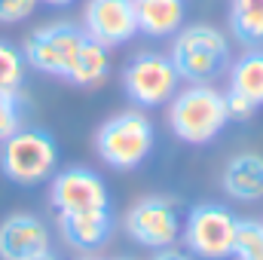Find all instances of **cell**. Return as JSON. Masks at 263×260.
Masks as SVG:
<instances>
[{"instance_id":"4","label":"cell","mask_w":263,"mask_h":260,"mask_svg":"<svg viewBox=\"0 0 263 260\" xmlns=\"http://www.w3.org/2000/svg\"><path fill=\"white\" fill-rule=\"evenodd\" d=\"M153 123L144 110H123L110 120H104L95 132V153L101 156L104 165L117 172L138 169L150 150H153Z\"/></svg>"},{"instance_id":"25","label":"cell","mask_w":263,"mask_h":260,"mask_svg":"<svg viewBox=\"0 0 263 260\" xmlns=\"http://www.w3.org/2000/svg\"><path fill=\"white\" fill-rule=\"evenodd\" d=\"M40 3H46V6H70L73 0H40Z\"/></svg>"},{"instance_id":"21","label":"cell","mask_w":263,"mask_h":260,"mask_svg":"<svg viewBox=\"0 0 263 260\" xmlns=\"http://www.w3.org/2000/svg\"><path fill=\"white\" fill-rule=\"evenodd\" d=\"M40 0H0V25H18L34 15Z\"/></svg>"},{"instance_id":"16","label":"cell","mask_w":263,"mask_h":260,"mask_svg":"<svg viewBox=\"0 0 263 260\" xmlns=\"http://www.w3.org/2000/svg\"><path fill=\"white\" fill-rule=\"evenodd\" d=\"M230 92H239L251 104L263 107V46L245 49L230 65Z\"/></svg>"},{"instance_id":"9","label":"cell","mask_w":263,"mask_h":260,"mask_svg":"<svg viewBox=\"0 0 263 260\" xmlns=\"http://www.w3.org/2000/svg\"><path fill=\"white\" fill-rule=\"evenodd\" d=\"M49 202L59 214L98 211V208H110V193L98 172L86 165H70L49 178Z\"/></svg>"},{"instance_id":"6","label":"cell","mask_w":263,"mask_h":260,"mask_svg":"<svg viewBox=\"0 0 263 260\" xmlns=\"http://www.w3.org/2000/svg\"><path fill=\"white\" fill-rule=\"evenodd\" d=\"M178 86H181V77L165 52H153V49L138 52L123 67V89L129 101L138 104L141 110L165 107L175 98Z\"/></svg>"},{"instance_id":"13","label":"cell","mask_w":263,"mask_h":260,"mask_svg":"<svg viewBox=\"0 0 263 260\" xmlns=\"http://www.w3.org/2000/svg\"><path fill=\"white\" fill-rule=\"evenodd\" d=\"M220 187L236 202H245V205L260 202L263 199V153H254V150L236 153L223 165Z\"/></svg>"},{"instance_id":"10","label":"cell","mask_w":263,"mask_h":260,"mask_svg":"<svg viewBox=\"0 0 263 260\" xmlns=\"http://www.w3.org/2000/svg\"><path fill=\"white\" fill-rule=\"evenodd\" d=\"M80 28L86 31V37L107 49L132 43L138 37L135 0H86Z\"/></svg>"},{"instance_id":"7","label":"cell","mask_w":263,"mask_h":260,"mask_svg":"<svg viewBox=\"0 0 263 260\" xmlns=\"http://www.w3.org/2000/svg\"><path fill=\"white\" fill-rule=\"evenodd\" d=\"M83 40H86V31L80 25H73V22H49V25L34 28L25 37L22 52H25L28 67L40 70L46 77L67 80L70 65H73Z\"/></svg>"},{"instance_id":"3","label":"cell","mask_w":263,"mask_h":260,"mask_svg":"<svg viewBox=\"0 0 263 260\" xmlns=\"http://www.w3.org/2000/svg\"><path fill=\"white\" fill-rule=\"evenodd\" d=\"M59 169V144L46 129L22 126L0 144V172L18 187H37Z\"/></svg>"},{"instance_id":"12","label":"cell","mask_w":263,"mask_h":260,"mask_svg":"<svg viewBox=\"0 0 263 260\" xmlns=\"http://www.w3.org/2000/svg\"><path fill=\"white\" fill-rule=\"evenodd\" d=\"M59 230L62 239L73 251H98L101 245H107L110 233H114V217L110 208H98V211H67L59 214Z\"/></svg>"},{"instance_id":"18","label":"cell","mask_w":263,"mask_h":260,"mask_svg":"<svg viewBox=\"0 0 263 260\" xmlns=\"http://www.w3.org/2000/svg\"><path fill=\"white\" fill-rule=\"evenodd\" d=\"M25 77H28L25 52L15 43L0 40V92H22Z\"/></svg>"},{"instance_id":"22","label":"cell","mask_w":263,"mask_h":260,"mask_svg":"<svg viewBox=\"0 0 263 260\" xmlns=\"http://www.w3.org/2000/svg\"><path fill=\"white\" fill-rule=\"evenodd\" d=\"M223 101H227V114H230V120H239V123H245V120H251L254 114H257V104H251L245 95H239V92H223Z\"/></svg>"},{"instance_id":"15","label":"cell","mask_w":263,"mask_h":260,"mask_svg":"<svg viewBox=\"0 0 263 260\" xmlns=\"http://www.w3.org/2000/svg\"><path fill=\"white\" fill-rule=\"evenodd\" d=\"M110 73V49L95 43L92 37L83 40L73 65H70V73H67V83L73 86H83V89H92V86H101Z\"/></svg>"},{"instance_id":"8","label":"cell","mask_w":263,"mask_h":260,"mask_svg":"<svg viewBox=\"0 0 263 260\" xmlns=\"http://www.w3.org/2000/svg\"><path fill=\"white\" fill-rule=\"evenodd\" d=\"M123 227H126L132 242L159 251V248H168V245H175L181 239L184 220H181V214H178L172 199H165V196H144L126 211Z\"/></svg>"},{"instance_id":"5","label":"cell","mask_w":263,"mask_h":260,"mask_svg":"<svg viewBox=\"0 0 263 260\" xmlns=\"http://www.w3.org/2000/svg\"><path fill=\"white\" fill-rule=\"evenodd\" d=\"M236 230H239V217L227 205L202 202L187 211L181 227V242L193 257L230 260L236 245Z\"/></svg>"},{"instance_id":"2","label":"cell","mask_w":263,"mask_h":260,"mask_svg":"<svg viewBox=\"0 0 263 260\" xmlns=\"http://www.w3.org/2000/svg\"><path fill=\"white\" fill-rule=\"evenodd\" d=\"M227 101L214 83H187V89H178L168 101V126L184 144H208L227 129Z\"/></svg>"},{"instance_id":"14","label":"cell","mask_w":263,"mask_h":260,"mask_svg":"<svg viewBox=\"0 0 263 260\" xmlns=\"http://www.w3.org/2000/svg\"><path fill=\"white\" fill-rule=\"evenodd\" d=\"M135 18H138V34L162 40L175 37L184 28L187 18V3L184 0H135Z\"/></svg>"},{"instance_id":"11","label":"cell","mask_w":263,"mask_h":260,"mask_svg":"<svg viewBox=\"0 0 263 260\" xmlns=\"http://www.w3.org/2000/svg\"><path fill=\"white\" fill-rule=\"evenodd\" d=\"M49 227L28 211H15L0 220V260H31L49 251Z\"/></svg>"},{"instance_id":"17","label":"cell","mask_w":263,"mask_h":260,"mask_svg":"<svg viewBox=\"0 0 263 260\" xmlns=\"http://www.w3.org/2000/svg\"><path fill=\"white\" fill-rule=\"evenodd\" d=\"M230 34L245 49L263 46V0H230Z\"/></svg>"},{"instance_id":"23","label":"cell","mask_w":263,"mask_h":260,"mask_svg":"<svg viewBox=\"0 0 263 260\" xmlns=\"http://www.w3.org/2000/svg\"><path fill=\"white\" fill-rule=\"evenodd\" d=\"M153 260H193L190 251H181V248H175V245H168V248H159Z\"/></svg>"},{"instance_id":"26","label":"cell","mask_w":263,"mask_h":260,"mask_svg":"<svg viewBox=\"0 0 263 260\" xmlns=\"http://www.w3.org/2000/svg\"><path fill=\"white\" fill-rule=\"evenodd\" d=\"M80 260H104V257H98L95 251H86V254H83V257H80Z\"/></svg>"},{"instance_id":"24","label":"cell","mask_w":263,"mask_h":260,"mask_svg":"<svg viewBox=\"0 0 263 260\" xmlns=\"http://www.w3.org/2000/svg\"><path fill=\"white\" fill-rule=\"evenodd\" d=\"M31 260H62V257H59V254H52V248H49V251H40V254H34Z\"/></svg>"},{"instance_id":"27","label":"cell","mask_w":263,"mask_h":260,"mask_svg":"<svg viewBox=\"0 0 263 260\" xmlns=\"http://www.w3.org/2000/svg\"><path fill=\"white\" fill-rule=\"evenodd\" d=\"M117 260H132V257H117Z\"/></svg>"},{"instance_id":"20","label":"cell","mask_w":263,"mask_h":260,"mask_svg":"<svg viewBox=\"0 0 263 260\" xmlns=\"http://www.w3.org/2000/svg\"><path fill=\"white\" fill-rule=\"evenodd\" d=\"M25 107L28 101L22 92H0V144L25 126Z\"/></svg>"},{"instance_id":"1","label":"cell","mask_w":263,"mask_h":260,"mask_svg":"<svg viewBox=\"0 0 263 260\" xmlns=\"http://www.w3.org/2000/svg\"><path fill=\"white\" fill-rule=\"evenodd\" d=\"M168 59H172V65L178 70V77L184 83H190V86L214 83L233 65V52H230L227 34L220 28L208 25V22L184 25L172 37Z\"/></svg>"},{"instance_id":"19","label":"cell","mask_w":263,"mask_h":260,"mask_svg":"<svg viewBox=\"0 0 263 260\" xmlns=\"http://www.w3.org/2000/svg\"><path fill=\"white\" fill-rule=\"evenodd\" d=\"M233 257L236 260H263V220H239Z\"/></svg>"}]
</instances>
